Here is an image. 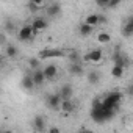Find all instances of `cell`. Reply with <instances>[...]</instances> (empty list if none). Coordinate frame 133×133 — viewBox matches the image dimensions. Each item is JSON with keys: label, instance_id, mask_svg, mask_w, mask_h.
I'll return each instance as SVG.
<instances>
[{"label": "cell", "instance_id": "obj_1", "mask_svg": "<svg viewBox=\"0 0 133 133\" xmlns=\"http://www.w3.org/2000/svg\"><path fill=\"white\" fill-rule=\"evenodd\" d=\"M116 116V110L111 108H105L102 105V99L97 97L92 100V108H91V119L96 124H103L107 121H111Z\"/></svg>", "mask_w": 133, "mask_h": 133}, {"label": "cell", "instance_id": "obj_2", "mask_svg": "<svg viewBox=\"0 0 133 133\" xmlns=\"http://www.w3.org/2000/svg\"><path fill=\"white\" fill-rule=\"evenodd\" d=\"M121 102H122V94L119 91H111L102 99V105L105 108H111V110H116V111H117Z\"/></svg>", "mask_w": 133, "mask_h": 133}, {"label": "cell", "instance_id": "obj_3", "mask_svg": "<svg viewBox=\"0 0 133 133\" xmlns=\"http://www.w3.org/2000/svg\"><path fill=\"white\" fill-rule=\"evenodd\" d=\"M113 61H114V66L122 68V69H125L127 66L130 64L128 56H127L125 53H122V52L119 50V47H116V50H114V53H113Z\"/></svg>", "mask_w": 133, "mask_h": 133}, {"label": "cell", "instance_id": "obj_4", "mask_svg": "<svg viewBox=\"0 0 133 133\" xmlns=\"http://www.w3.org/2000/svg\"><path fill=\"white\" fill-rule=\"evenodd\" d=\"M102 58H103V52H102V49H92V50H89L86 55H83V56H82V61L97 64V63H100V61H102Z\"/></svg>", "mask_w": 133, "mask_h": 133}, {"label": "cell", "instance_id": "obj_5", "mask_svg": "<svg viewBox=\"0 0 133 133\" xmlns=\"http://www.w3.org/2000/svg\"><path fill=\"white\" fill-rule=\"evenodd\" d=\"M64 56V50L61 49H44L39 52V59H50V58H61Z\"/></svg>", "mask_w": 133, "mask_h": 133}, {"label": "cell", "instance_id": "obj_6", "mask_svg": "<svg viewBox=\"0 0 133 133\" xmlns=\"http://www.w3.org/2000/svg\"><path fill=\"white\" fill-rule=\"evenodd\" d=\"M35 35H36V31L31 28V25H24V27H21V30L17 31L19 39H21V41H24V42H27V41L33 39V38H35Z\"/></svg>", "mask_w": 133, "mask_h": 133}, {"label": "cell", "instance_id": "obj_7", "mask_svg": "<svg viewBox=\"0 0 133 133\" xmlns=\"http://www.w3.org/2000/svg\"><path fill=\"white\" fill-rule=\"evenodd\" d=\"M45 103L49 105V108L52 110H59V105H61V97L58 92H52V94H47L45 96Z\"/></svg>", "mask_w": 133, "mask_h": 133}, {"label": "cell", "instance_id": "obj_8", "mask_svg": "<svg viewBox=\"0 0 133 133\" xmlns=\"http://www.w3.org/2000/svg\"><path fill=\"white\" fill-rule=\"evenodd\" d=\"M58 94H59L61 100H72V97H74V88H72V85H69V83L63 85L59 88Z\"/></svg>", "mask_w": 133, "mask_h": 133}, {"label": "cell", "instance_id": "obj_9", "mask_svg": "<svg viewBox=\"0 0 133 133\" xmlns=\"http://www.w3.org/2000/svg\"><path fill=\"white\" fill-rule=\"evenodd\" d=\"M61 3H58V2H52V3H47V6H45V13H47V16L49 17H56V16H59L61 14Z\"/></svg>", "mask_w": 133, "mask_h": 133}, {"label": "cell", "instance_id": "obj_10", "mask_svg": "<svg viewBox=\"0 0 133 133\" xmlns=\"http://www.w3.org/2000/svg\"><path fill=\"white\" fill-rule=\"evenodd\" d=\"M100 22H105V17L100 16L99 13H91V14H88L86 19H85V24L89 25V27H92V28H94L96 25H99Z\"/></svg>", "mask_w": 133, "mask_h": 133}, {"label": "cell", "instance_id": "obj_11", "mask_svg": "<svg viewBox=\"0 0 133 133\" xmlns=\"http://www.w3.org/2000/svg\"><path fill=\"white\" fill-rule=\"evenodd\" d=\"M42 74H44L45 80H55V77L58 75V68L55 64H47L45 68L42 69Z\"/></svg>", "mask_w": 133, "mask_h": 133}, {"label": "cell", "instance_id": "obj_12", "mask_svg": "<svg viewBox=\"0 0 133 133\" xmlns=\"http://www.w3.org/2000/svg\"><path fill=\"white\" fill-rule=\"evenodd\" d=\"M68 71H69V74L74 75V77H82V75L85 74V68H83L82 63H71Z\"/></svg>", "mask_w": 133, "mask_h": 133}, {"label": "cell", "instance_id": "obj_13", "mask_svg": "<svg viewBox=\"0 0 133 133\" xmlns=\"http://www.w3.org/2000/svg\"><path fill=\"white\" fill-rule=\"evenodd\" d=\"M47 3H49V2H45V0H42V2H38V0H31V2L27 3V6H28V10H30L31 13H38V11H41V10H45Z\"/></svg>", "mask_w": 133, "mask_h": 133}, {"label": "cell", "instance_id": "obj_14", "mask_svg": "<svg viewBox=\"0 0 133 133\" xmlns=\"http://www.w3.org/2000/svg\"><path fill=\"white\" fill-rule=\"evenodd\" d=\"M31 25V28L35 30V31H42V30H45L47 28V21L44 19V17H35L33 19V22L30 24Z\"/></svg>", "mask_w": 133, "mask_h": 133}, {"label": "cell", "instance_id": "obj_15", "mask_svg": "<svg viewBox=\"0 0 133 133\" xmlns=\"http://www.w3.org/2000/svg\"><path fill=\"white\" fill-rule=\"evenodd\" d=\"M30 75H31V80H33V85H35V86H41V85L45 82L44 74H42V69H36V71H33Z\"/></svg>", "mask_w": 133, "mask_h": 133}, {"label": "cell", "instance_id": "obj_16", "mask_svg": "<svg viewBox=\"0 0 133 133\" xmlns=\"http://www.w3.org/2000/svg\"><path fill=\"white\" fill-rule=\"evenodd\" d=\"M45 117L44 116H41V114H38V116H35V119H33V128L36 130V131H44L45 130Z\"/></svg>", "mask_w": 133, "mask_h": 133}, {"label": "cell", "instance_id": "obj_17", "mask_svg": "<svg viewBox=\"0 0 133 133\" xmlns=\"http://www.w3.org/2000/svg\"><path fill=\"white\" fill-rule=\"evenodd\" d=\"M59 110H61V111H64V113H74V111H75L74 100H61Z\"/></svg>", "mask_w": 133, "mask_h": 133}, {"label": "cell", "instance_id": "obj_18", "mask_svg": "<svg viewBox=\"0 0 133 133\" xmlns=\"http://www.w3.org/2000/svg\"><path fill=\"white\" fill-rule=\"evenodd\" d=\"M86 78H88L89 85H97L100 82V78H102V74L99 71H89L88 75H86Z\"/></svg>", "mask_w": 133, "mask_h": 133}, {"label": "cell", "instance_id": "obj_19", "mask_svg": "<svg viewBox=\"0 0 133 133\" xmlns=\"http://www.w3.org/2000/svg\"><path fill=\"white\" fill-rule=\"evenodd\" d=\"M122 35L127 36V38L133 35V16L128 17V21L125 22V25H124V28H122Z\"/></svg>", "mask_w": 133, "mask_h": 133}, {"label": "cell", "instance_id": "obj_20", "mask_svg": "<svg viewBox=\"0 0 133 133\" xmlns=\"http://www.w3.org/2000/svg\"><path fill=\"white\" fill-rule=\"evenodd\" d=\"M17 53H19V50H17V47L14 45V44H6L5 45V55L8 56V58H16L17 56Z\"/></svg>", "mask_w": 133, "mask_h": 133}, {"label": "cell", "instance_id": "obj_21", "mask_svg": "<svg viewBox=\"0 0 133 133\" xmlns=\"http://www.w3.org/2000/svg\"><path fill=\"white\" fill-rule=\"evenodd\" d=\"M96 41H97L99 44H108V42L111 41V35H110L108 31H100V33H97Z\"/></svg>", "mask_w": 133, "mask_h": 133}, {"label": "cell", "instance_id": "obj_22", "mask_svg": "<svg viewBox=\"0 0 133 133\" xmlns=\"http://www.w3.org/2000/svg\"><path fill=\"white\" fill-rule=\"evenodd\" d=\"M21 85H22V88L24 89H27V91H30V89H33V80H31V75L30 74H25L24 77H22V82H21Z\"/></svg>", "mask_w": 133, "mask_h": 133}, {"label": "cell", "instance_id": "obj_23", "mask_svg": "<svg viewBox=\"0 0 133 133\" xmlns=\"http://www.w3.org/2000/svg\"><path fill=\"white\" fill-rule=\"evenodd\" d=\"M92 31H94V28L89 27V25H86L85 22H82V24L78 25V33H80L82 36H89Z\"/></svg>", "mask_w": 133, "mask_h": 133}, {"label": "cell", "instance_id": "obj_24", "mask_svg": "<svg viewBox=\"0 0 133 133\" xmlns=\"http://www.w3.org/2000/svg\"><path fill=\"white\" fill-rule=\"evenodd\" d=\"M68 56H69V61L71 63H82V55L75 49H71V52L68 53Z\"/></svg>", "mask_w": 133, "mask_h": 133}, {"label": "cell", "instance_id": "obj_25", "mask_svg": "<svg viewBox=\"0 0 133 133\" xmlns=\"http://www.w3.org/2000/svg\"><path fill=\"white\" fill-rule=\"evenodd\" d=\"M124 72H125V69L117 68V66H113V69H111V75H113V78H122V77H124Z\"/></svg>", "mask_w": 133, "mask_h": 133}, {"label": "cell", "instance_id": "obj_26", "mask_svg": "<svg viewBox=\"0 0 133 133\" xmlns=\"http://www.w3.org/2000/svg\"><path fill=\"white\" fill-rule=\"evenodd\" d=\"M39 63H41V59H39V58H30V59H28V66H30V69H33V71L39 69Z\"/></svg>", "mask_w": 133, "mask_h": 133}, {"label": "cell", "instance_id": "obj_27", "mask_svg": "<svg viewBox=\"0 0 133 133\" xmlns=\"http://www.w3.org/2000/svg\"><path fill=\"white\" fill-rule=\"evenodd\" d=\"M13 30H14V24H13L11 21L6 22V24H5V31H6V33H11Z\"/></svg>", "mask_w": 133, "mask_h": 133}, {"label": "cell", "instance_id": "obj_28", "mask_svg": "<svg viewBox=\"0 0 133 133\" xmlns=\"http://www.w3.org/2000/svg\"><path fill=\"white\" fill-rule=\"evenodd\" d=\"M0 44H3V45L8 44L6 42V33H0Z\"/></svg>", "mask_w": 133, "mask_h": 133}, {"label": "cell", "instance_id": "obj_29", "mask_svg": "<svg viewBox=\"0 0 133 133\" xmlns=\"http://www.w3.org/2000/svg\"><path fill=\"white\" fill-rule=\"evenodd\" d=\"M49 133H59V128L58 127H50L49 128Z\"/></svg>", "mask_w": 133, "mask_h": 133}, {"label": "cell", "instance_id": "obj_30", "mask_svg": "<svg viewBox=\"0 0 133 133\" xmlns=\"http://www.w3.org/2000/svg\"><path fill=\"white\" fill-rule=\"evenodd\" d=\"M82 133H92V131H91L89 128H85V127H83V128H82Z\"/></svg>", "mask_w": 133, "mask_h": 133}, {"label": "cell", "instance_id": "obj_31", "mask_svg": "<svg viewBox=\"0 0 133 133\" xmlns=\"http://www.w3.org/2000/svg\"><path fill=\"white\" fill-rule=\"evenodd\" d=\"M2 133H13V131H11V130H3Z\"/></svg>", "mask_w": 133, "mask_h": 133}, {"label": "cell", "instance_id": "obj_32", "mask_svg": "<svg viewBox=\"0 0 133 133\" xmlns=\"http://www.w3.org/2000/svg\"><path fill=\"white\" fill-rule=\"evenodd\" d=\"M2 64H3V58H2V56H0V66H2Z\"/></svg>", "mask_w": 133, "mask_h": 133}]
</instances>
